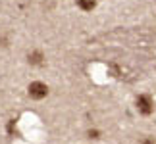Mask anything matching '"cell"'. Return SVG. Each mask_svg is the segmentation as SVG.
<instances>
[{"label": "cell", "instance_id": "obj_1", "mask_svg": "<svg viewBox=\"0 0 156 144\" xmlns=\"http://www.w3.org/2000/svg\"><path fill=\"white\" fill-rule=\"evenodd\" d=\"M135 110L141 113V115H152L154 113V100L151 94L143 92L135 98Z\"/></svg>", "mask_w": 156, "mask_h": 144}, {"label": "cell", "instance_id": "obj_3", "mask_svg": "<svg viewBox=\"0 0 156 144\" xmlns=\"http://www.w3.org/2000/svg\"><path fill=\"white\" fill-rule=\"evenodd\" d=\"M27 63L31 65V67H43V65L46 63V56H44V52L41 50V48H31V50L27 52Z\"/></svg>", "mask_w": 156, "mask_h": 144}, {"label": "cell", "instance_id": "obj_4", "mask_svg": "<svg viewBox=\"0 0 156 144\" xmlns=\"http://www.w3.org/2000/svg\"><path fill=\"white\" fill-rule=\"evenodd\" d=\"M75 6L81 12L89 14V12H94V10L98 8V0H75Z\"/></svg>", "mask_w": 156, "mask_h": 144}, {"label": "cell", "instance_id": "obj_6", "mask_svg": "<svg viewBox=\"0 0 156 144\" xmlns=\"http://www.w3.org/2000/svg\"><path fill=\"white\" fill-rule=\"evenodd\" d=\"M139 144H156V139H154V136H143V139L139 140Z\"/></svg>", "mask_w": 156, "mask_h": 144}, {"label": "cell", "instance_id": "obj_2", "mask_svg": "<svg viewBox=\"0 0 156 144\" xmlns=\"http://www.w3.org/2000/svg\"><path fill=\"white\" fill-rule=\"evenodd\" d=\"M27 96L31 100H44L48 96V85L44 81H31L27 87Z\"/></svg>", "mask_w": 156, "mask_h": 144}, {"label": "cell", "instance_id": "obj_5", "mask_svg": "<svg viewBox=\"0 0 156 144\" xmlns=\"http://www.w3.org/2000/svg\"><path fill=\"white\" fill-rule=\"evenodd\" d=\"M100 136H102V133H100V129H97V127L87 131V139L89 140H100Z\"/></svg>", "mask_w": 156, "mask_h": 144}]
</instances>
